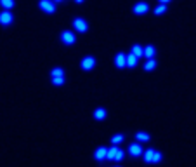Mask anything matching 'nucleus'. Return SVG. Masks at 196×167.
Masks as SVG:
<instances>
[{
	"mask_svg": "<svg viewBox=\"0 0 196 167\" xmlns=\"http://www.w3.org/2000/svg\"><path fill=\"white\" fill-rule=\"evenodd\" d=\"M161 158H163V155H161L160 151H156V150H153V148L146 150L142 153V160L146 164H158V162H161Z\"/></svg>",
	"mask_w": 196,
	"mask_h": 167,
	"instance_id": "nucleus-1",
	"label": "nucleus"
},
{
	"mask_svg": "<svg viewBox=\"0 0 196 167\" xmlns=\"http://www.w3.org/2000/svg\"><path fill=\"white\" fill-rule=\"evenodd\" d=\"M115 66L116 68H127V54L125 52H118L115 56Z\"/></svg>",
	"mask_w": 196,
	"mask_h": 167,
	"instance_id": "nucleus-9",
	"label": "nucleus"
},
{
	"mask_svg": "<svg viewBox=\"0 0 196 167\" xmlns=\"http://www.w3.org/2000/svg\"><path fill=\"white\" fill-rule=\"evenodd\" d=\"M38 7L44 11V12H47V14H54L56 12V2H52V0H40Z\"/></svg>",
	"mask_w": 196,
	"mask_h": 167,
	"instance_id": "nucleus-3",
	"label": "nucleus"
},
{
	"mask_svg": "<svg viewBox=\"0 0 196 167\" xmlns=\"http://www.w3.org/2000/svg\"><path fill=\"white\" fill-rule=\"evenodd\" d=\"M61 42L64 45H73L75 42H76V37H75V33L71 30H63L61 31Z\"/></svg>",
	"mask_w": 196,
	"mask_h": 167,
	"instance_id": "nucleus-2",
	"label": "nucleus"
},
{
	"mask_svg": "<svg viewBox=\"0 0 196 167\" xmlns=\"http://www.w3.org/2000/svg\"><path fill=\"white\" fill-rule=\"evenodd\" d=\"M16 5V0H0V7L4 11H11Z\"/></svg>",
	"mask_w": 196,
	"mask_h": 167,
	"instance_id": "nucleus-15",
	"label": "nucleus"
},
{
	"mask_svg": "<svg viewBox=\"0 0 196 167\" xmlns=\"http://www.w3.org/2000/svg\"><path fill=\"white\" fill-rule=\"evenodd\" d=\"M75 2H76V4H83V0H75Z\"/></svg>",
	"mask_w": 196,
	"mask_h": 167,
	"instance_id": "nucleus-25",
	"label": "nucleus"
},
{
	"mask_svg": "<svg viewBox=\"0 0 196 167\" xmlns=\"http://www.w3.org/2000/svg\"><path fill=\"white\" fill-rule=\"evenodd\" d=\"M116 151H118V146L113 145L111 148H108V155H106V158H108V160H115V155H116Z\"/></svg>",
	"mask_w": 196,
	"mask_h": 167,
	"instance_id": "nucleus-19",
	"label": "nucleus"
},
{
	"mask_svg": "<svg viewBox=\"0 0 196 167\" xmlns=\"http://www.w3.org/2000/svg\"><path fill=\"white\" fill-rule=\"evenodd\" d=\"M135 139H137V143H148V141H151V136L148 132L139 131V132H135Z\"/></svg>",
	"mask_w": 196,
	"mask_h": 167,
	"instance_id": "nucleus-12",
	"label": "nucleus"
},
{
	"mask_svg": "<svg viewBox=\"0 0 196 167\" xmlns=\"http://www.w3.org/2000/svg\"><path fill=\"white\" fill-rule=\"evenodd\" d=\"M94 66H96V57H94V56H85L82 61H80V68L85 70V71L94 70Z\"/></svg>",
	"mask_w": 196,
	"mask_h": 167,
	"instance_id": "nucleus-4",
	"label": "nucleus"
},
{
	"mask_svg": "<svg viewBox=\"0 0 196 167\" xmlns=\"http://www.w3.org/2000/svg\"><path fill=\"white\" fill-rule=\"evenodd\" d=\"M73 28H75V31H78V33H85V31L89 30V23L83 18H75L73 19Z\"/></svg>",
	"mask_w": 196,
	"mask_h": 167,
	"instance_id": "nucleus-5",
	"label": "nucleus"
},
{
	"mask_svg": "<svg viewBox=\"0 0 196 167\" xmlns=\"http://www.w3.org/2000/svg\"><path fill=\"white\" fill-rule=\"evenodd\" d=\"M132 54H134L135 57H141V56H144V47L141 44H134L132 45V51H130Z\"/></svg>",
	"mask_w": 196,
	"mask_h": 167,
	"instance_id": "nucleus-13",
	"label": "nucleus"
},
{
	"mask_svg": "<svg viewBox=\"0 0 196 167\" xmlns=\"http://www.w3.org/2000/svg\"><path fill=\"white\" fill-rule=\"evenodd\" d=\"M123 157H125V151H123L122 148H118L116 155H115V160H116V162H120V160H123Z\"/></svg>",
	"mask_w": 196,
	"mask_h": 167,
	"instance_id": "nucleus-23",
	"label": "nucleus"
},
{
	"mask_svg": "<svg viewBox=\"0 0 196 167\" xmlns=\"http://www.w3.org/2000/svg\"><path fill=\"white\" fill-rule=\"evenodd\" d=\"M56 77H64V70L63 68H54L50 71V79H56Z\"/></svg>",
	"mask_w": 196,
	"mask_h": 167,
	"instance_id": "nucleus-20",
	"label": "nucleus"
},
{
	"mask_svg": "<svg viewBox=\"0 0 196 167\" xmlns=\"http://www.w3.org/2000/svg\"><path fill=\"white\" fill-rule=\"evenodd\" d=\"M106 115H108V111H106L104 108H96V110H94V119L96 120H104Z\"/></svg>",
	"mask_w": 196,
	"mask_h": 167,
	"instance_id": "nucleus-14",
	"label": "nucleus"
},
{
	"mask_svg": "<svg viewBox=\"0 0 196 167\" xmlns=\"http://www.w3.org/2000/svg\"><path fill=\"white\" fill-rule=\"evenodd\" d=\"M156 66H158L156 59H148V61L144 63V70H146V71H153Z\"/></svg>",
	"mask_w": 196,
	"mask_h": 167,
	"instance_id": "nucleus-17",
	"label": "nucleus"
},
{
	"mask_svg": "<svg viewBox=\"0 0 196 167\" xmlns=\"http://www.w3.org/2000/svg\"><path fill=\"white\" fill-rule=\"evenodd\" d=\"M137 59H139V57H135L134 54H127V66H128V68H135V66H137Z\"/></svg>",
	"mask_w": 196,
	"mask_h": 167,
	"instance_id": "nucleus-16",
	"label": "nucleus"
},
{
	"mask_svg": "<svg viewBox=\"0 0 196 167\" xmlns=\"http://www.w3.org/2000/svg\"><path fill=\"white\" fill-rule=\"evenodd\" d=\"M149 11V5L146 4V2H137V4H134V7H132V12L135 14V16H144V14H148Z\"/></svg>",
	"mask_w": 196,
	"mask_h": 167,
	"instance_id": "nucleus-6",
	"label": "nucleus"
},
{
	"mask_svg": "<svg viewBox=\"0 0 196 167\" xmlns=\"http://www.w3.org/2000/svg\"><path fill=\"white\" fill-rule=\"evenodd\" d=\"M52 2H63V0H52Z\"/></svg>",
	"mask_w": 196,
	"mask_h": 167,
	"instance_id": "nucleus-26",
	"label": "nucleus"
},
{
	"mask_svg": "<svg viewBox=\"0 0 196 167\" xmlns=\"http://www.w3.org/2000/svg\"><path fill=\"white\" fill-rule=\"evenodd\" d=\"M158 2H160V4H165V5H167V4L170 2V0H158Z\"/></svg>",
	"mask_w": 196,
	"mask_h": 167,
	"instance_id": "nucleus-24",
	"label": "nucleus"
},
{
	"mask_svg": "<svg viewBox=\"0 0 196 167\" xmlns=\"http://www.w3.org/2000/svg\"><path fill=\"white\" fill-rule=\"evenodd\" d=\"M155 54H156V49H155V45L148 44L146 47H144V57H146V59H155Z\"/></svg>",
	"mask_w": 196,
	"mask_h": 167,
	"instance_id": "nucleus-11",
	"label": "nucleus"
},
{
	"mask_svg": "<svg viewBox=\"0 0 196 167\" xmlns=\"http://www.w3.org/2000/svg\"><path fill=\"white\" fill-rule=\"evenodd\" d=\"M106 155H108V148H106V146H99V148H96V151H94V158L99 160V162L104 160Z\"/></svg>",
	"mask_w": 196,
	"mask_h": 167,
	"instance_id": "nucleus-10",
	"label": "nucleus"
},
{
	"mask_svg": "<svg viewBox=\"0 0 196 167\" xmlns=\"http://www.w3.org/2000/svg\"><path fill=\"white\" fill-rule=\"evenodd\" d=\"M12 21H14V14L11 11H2L0 12V25L2 26H9V25H12Z\"/></svg>",
	"mask_w": 196,
	"mask_h": 167,
	"instance_id": "nucleus-7",
	"label": "nucleus"
},
{
	"mask_svg": "<svg viewBox=\"0 0 196 167\" xmlns=\"http://www.w3.org/2000/svg\"><path fill=\"white\" fill-rule=\"evenodd\" d=\"M165 11H167V5H165V4H160L158 7H155V14H156V16L165 14Z\"/></svg>",
	"mask_w": 196,
	"mask_h": 167,
	"instance_id": "nucleus-21",
	"label": "nucleus"
},
{
	"mask_svg": "<svg viewBox=\"0 0 196 167\" xmlns=\"http://www.w3.org/2000/svg\"><path fill=\"white\" fill-rule=\"evenodd\" d=\"M123 139H125V136H123L122 132H118V134H115V136H111V145H120V143H123Z\"/></svg>",
	"mask_w": 196,
	"mask_h": 167,
	"instance_id": "nucleus-18",
	"label": "nucleus"
},
{
	"mask_svg": "<svg viewBox=\"0 0 196 167\" xmlns=\"http://www.w3.org/2000/svg\"><path fill=\"white\" fill-rule=\"evenodd\" d=\"M127 151H128V155H132V157H141V155L144 153V150H142V146H141V143H132V145H128Z\"/></svg>",
	"mask_w": 196,
	"mask_h": 167,
	"instance_id": "nucleus-8",
	"label": "nucleus"
},
{
	"mask_svg": "<svg viewBox=\"0 0 196 167\" xmlns=\"http://www.w3.org/2000/svg\"><path fill=\"white\" fill-rule=\"evenodd\" d=\"M63 84H64V77H56V79H52V85H56V87H61Z\"/></svg>",
	"mask_w": 196,
	"mask_h": 167,
	"instance_id": "nucleus-22",
	"label": "nucleus"
}]
</instances>
